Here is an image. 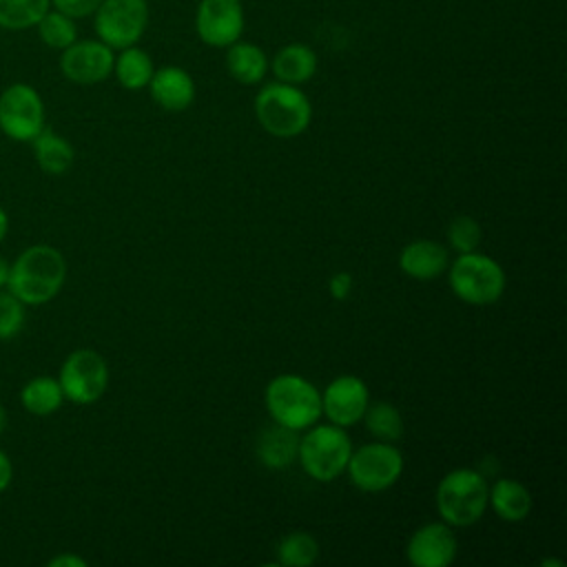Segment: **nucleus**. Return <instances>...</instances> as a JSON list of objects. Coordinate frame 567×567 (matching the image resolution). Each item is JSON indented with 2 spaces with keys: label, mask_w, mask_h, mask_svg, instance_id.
Segmentation results:
<instances>
[{
  "label": "nucleus",
  "mask_w": 567,
  "mask_h": 567,
  "mask_svg": "<svg viewBox=\"0 0 567 567\" xmlns=\"http://www.w3.org/2000/svg\"><path fill=\"white\" fill-rule=\"evenodd\" d=\"M58 381L64 399L78 405H89L106 392L109 365L97 350L78 348L62 361Z\"/></svg>",
  "instance_id": "nucleus-8"
},
{
  "label": "nucleus",
  "mask_w": 567,
  "mask_h": 567,
  "mask_svg": "<svg viewBox=\"0 0 567 567\" xmlns=\"http://www.w3.org/2000/svg\"><path fill=\"white\" fill-rule=\"evenodd\" d=\"M148 24L146 0H102L93 13L97 40L111 49H126L140 42Z\"/></svg>",
  "instance_id": "nucleus-9"
},
{
  "label": "nucleus",
  "mask_w": 567,
  "mask_h": 567,
  "mask_svg": "<svg viewBox=\"0 0 567 567\" xmlns=\"http://www.w3.org/2000/svg\"><path fill=\"white\" fill-rule=\"evenodd\" d=\"M9 270H11V264L0 255V290L7 288L9 284Z\"/></svg>",
  "instance_id": "nucleus-34"
},
{
  "label": "nucleus",
  "mask_w": 567,
  "mask_h": 567,
  "mask_svg": "<svg viewBox=\"0 0 567 567\" xmlns=\"http://www.w3.org/2000/svg\"><path fill=\"white\" fill-rule=\"evenodd\" d=\"M487 507L496 512L498 518L507 523H520L529 516L534 507L532 492L516 478H498L489 485Z\"/></svg>",
  "instance_id": "nucleus-17"
},
{
  "label": "nucleus",
  "mask_w": 567,
  "mask_h": 567,
  "mask_svg": "<svg viewBox=\"0 0 567 567\" xmlns=\"http://www.w3.org/2000/svg\"><path fill=\"white\" fill-rule=\"evenodd\" d=\"M38 29L40 40L49 47V49H66L69 44H73L78 40V27L75 20L69 18L66 13L58 11V9H49L40 22L33 27Z\"/></svg>",
  "instance_id": "nucleus-27"
},
{
  "label": "nucleus",
  "mask_w": 567,
  "mask_h": 567,
  "mask_svg": "<svg viewBox=\"0 0 567 567\" xmlns=\"http://www.w3.org/2000/svg\"><path fill=\"white\" fill-rule=\"evenodd\" d=\"M458 554V538L447 523H427L412 532L405 556L414 567H447Z\"/></svg>",
  "instance_id": "nucleus-14"
},
{
  "label": "nucleus",
  "mask_w": 567,
  "mask_h": 567,
  "mask_svg": "<svg viewBox=\"0 0 567 567\" xmlns=\"http://www.w3.org/2000/svg\"><path fill=\"white\" fill-rule=\"evenodd\" d=\"M226 69L239 84H259L270 66L261 47L252 42H233L226 47Z\"/></svg>",
  "instance_id": "nucleus-20"
},
{
  "label": "nucleus",
  "mask_w": 567,
  "mask_h": 567,
  "mask_svg": "<svg viewBox=\"0 0 567 567\" xmlns=\"http://www.w3.org/2000/svg\"><path fill=\"white\" fill-rule=\"evenodd\" d=\"M148 91L164 111H186L195 100V80L179 66H162L153 71Z\"/></svg>",
  "instance_id": "nucleus-16"
},
{
  "label": "nucleus",
  "mask_w": 567,
  "mask_h": 567,
  "mask_svg": "<svg viewBox=\"0 0 567 567\" xmlns=\"http://www.w3.org/2000/svg\"><path fill=\"white\" fill-rule=\"evenodd\" d=\"M255 450H257V458L261 461V465H266L270 470L290 467L297 461L299 432L275 423V425L261 430Z\"/></svg>",
  "instance_id": "nucleus-18"
},
{
  "label": "nucleus",
  "mask_w": 567,
  "mask_h": 567,
  "mask_svg": "<svg viewBox=\"0 0 567 567\" xmlns=\"http://www.w3.org/2000/svg\"><path fill=\"white\" fill-rule=\"evenodd\" d=\"M275 556V563L284 567H310L319 558V543L308 532H290L277 543Z\"/></svg>",
  "instance_id": "nucleus-24"
},
{
  "label": "nucleus",
  "mask_w": 567,
  "mask_h": 567,
  "mask_svg": "<svg viewBox=\"0 0 567 567\" xmlns=\"http://www.w3.org/2000/svg\"><path fill=\"white\" fill-rule=\"evenodd\" d=\"M7 230H9V217H7L4 208L0 206V244H2V239L7 237Z\"/></svg>",
  "instance_id": "nucleus-35"
},
{
  "label": "nucleus",
  "mask_w": 567,
  "mask_h": 567,
  "mask_svg": "<svg viewBox=\"0 0 567 567\" xmlns=\"http://www.w3.org/2000/svg\"><path fill=\"white\" fill-rule=\"evenodd\" d=\"M7 421H9V416H7V410H4V405L0 403V434L7 430Z\"/></svg>",
  "instance_id": "nucleus-36"
},
{
  "label": "nucleus",
  "mask_w": 567,
  "mask_h": 567,
  "mask_svg": "<svg viewBox=\"0 0 567 567\" xmlns=\"http://www.w3.org/2000/svg\"><path fill=\"white\" fill-rule=\"evenodd\" d=\"M13 481V465L4 450H0V494L11 485Z\"/></svg>",
  "instance_id": "nucleus-33"
},
{
  "label": "nucleus",
  "mask_w": 567,
  "mask_h": 567,
  "mask_svg": "<svg viewBox=\"0 0 567 567\" xmlns=\"http://www.w3.org/2000/svg\"><path fill=\"white\" fill-rule=\"evenodd\" d=\"M31 144H33L35 162L40 171H44L47 175L66 173L75 159V151L71 142L47 126L31 140Z\"/></svg>",
  "instance_id": "nucleus-21"
},
{
  "label": "nucleus",
  "mask_w": 567,
  "mask_h": 567,
  "mask_svg": "<svg viewBox=\"0 0 567 567\" xmlns=\"http://www.w3.org/2000/svg\"><path fill=\"white\" fill-rule=\"evenodd\" d=\"M100 2L102 0H51V9H58V11L66 13L69 18L78 20V18L93 16Z\"/></svg>",
  "instance_id": "nucleus-30"
},
{
  "label": "nucleus",
  "mask_w": 567,
  "mask_h": 567,
  "mask_svg": "<svg viewBox=\"0 0 567 567\" xmlns=\"http://www.w3.org/2000/svg\"><path fill=\"white\" fill-rule=\"evenodd\" d=\"M481 224L472 217V215H456L450 224H447V244L456 250V252H472L478 250L481 244Z\"/></svg>",
  "instance_id": "nucleus-28"
},
{
  "label": "nucleus",
  "mask_w": 567,
  "mask_h": 567,
  "mask_svg": "<svg viewBox=\"0 0 567 567\" xmlns=\"http://www.w3.org/2000/svg\"><path fill=\"white\" fill-rule=\"evenodd\" d=\"M51 9V0H0V29L27 31Z\"/></svg>",
  "instance_id": "nucleus-26"
},
{
  "label": "nucleus",
  "mask_w": 567,
  "mask_h": 567,
  "mask_svg": "<svg viewBox=\"0 0 567 567\" xmlns=\"http://www.w3.org/2000/svg\"><path fill=\"white\" fill-rule=\"evenodd\" d=\"M24 303L9 290H0V341H9L24 328Z\"/></svg>",
  "instance_id": "nucleus-29"
},
{
  "label": "nucleus",
  "mask_w": 567,
  "mask_h": 567,
  "mask_svg": "<svg viewBox=\"0 0 567 567\" xmlns=\"http://www.w3.org/2000/svg\"><path fill=\"white\" fill-rule=\"evenodd\" d=\"M370 405V390L363 379L354 374H341L332 379L321 392V414L339 427L359 423Z\"/></svg>",
  "instance_id": "nucleus-12"
},
{
  "label": "nucleus",
  "mask_w": 567,
  "mask_h": 567,
  "mask_svg": "<svg viewBox=\"0 0 567 567\" xmlns=\"http://www.w3.org/2000/svg\"><path fill=\"white\" fill-rule=\"evenodd\" d=\"M270 69L279 82L299 86L317 73V53L306 44L292 42L275 53Z\"/></svg>",
  "instance_id": "nucleus-19"
},
{
  "label": "nucleus",
  "mask_w": 567,
  "mask_h": 567,
  "mask_svg": "<svg viewBox=\"0 0 567 567\" xmlns=\"http://www.w3.org/2000/svg\"><path fill=\"white\" fill-rule=\"evenodd\" d=\"M195 29L204 44L226 49L241 38L244 9L239 0H199Z\"/></svg>",
  "instance_id": "nucleus-13"
},
{
  "label": "nucleus",
  "mask_w": 567,
  "mask_h": 567,
  "mask_svg": "<svg viewBox=\"0 0 567 567\" xmlns=\"http://www.w3.org/2000/svg\"><path fill=\"white\" fill-rule=\"evenodd\" d=\"M352 454V441L346 427L334 423L321 425L319 421L303 430L299 436L297 461L303 472L317 483H330L346 474L348 458Z\"/></svg>",
  "instance_id": "nucleus-5"
},
{
  "label": "nucleus",
  "mask_w": 567,
  "mask_h": 567,
  "mask_svg": "<svg viewBox=\"0 0 567 567\" xmlns=\"http://www.w3.org/2000/svg\"><path fill=\"white\" fill-rule=\"evenodd\" d=\"M113 49L102 40H75L60 55V71L73 84H97L113 73Z\"/></svg>",
  "instance_id": "nucleus-11"
},
{
  "label": "nucleus",
  "mask_w": 567,
  "mask_h": 567,
  "mask_svg": "<svg viewBox=\"0 0 567 567\" xmlns=\"http://www.w3.org/2000/svg\"><path fill=\"white\" fill-rule=\"evenodd\" d=\"M361 421L365 423V430H368L377 441L396 443V441L403 436V432H405L401 412H399L392 403H388V401L370 403Z\"/></svg>",
  "instance_id": "nucleus-25"
},
{
  "label": "nucleus",
  "mask_w": 567,
  "mask_h": 567,
  "mask_svg": "<svg viewBox=\"0 0 567 567\" xmlns=\"http://www.w3.org/2000/svg\"><path fill=\"white\" fill-rule=\"evenodd\" d=\"M487 492L489 485L478 470L456 467L436 485V512L450 527L474 525L487 509Z\"/></svg>",
  "instance_id": "nucleus-2"
},
{
  "label": "nucleus",
  "mask_w": 567,
  "mask_h": 567,
  "mask_svg": "<svg viewBox=\"0 0 567 567\" xmlns=\"http://www.w3.org/2000/svg\"><path fill=\"white\" fill-rule=\"evenodd\" d=\"M403 454L394 443L374 441L363 443L348 458L346 474L361 492H383L392 487L403 474Z\"/></svg>",
  "instance_id": "nucleus-7"
},
{
  "label": "nucleus",
  "mask_w": 567,
  "mask_h": 567,
  "mask_svg": "<svg viewBox=\"0 0 567 567\" xmlns=\"http://www.w3.org/2000/svg\"><path fill=\"white\" fill-rule=\"evenodd\" d=\"M40 93L24 82H13L0 93V131L16 142H31L47 124Z\"/></svg>",
  "instance_id": "nucleus-10"
},
{
  "label": "nucleus",
  "mask_w": 567,
  "mask_h": 567,
  "mask_svg": "<svg viewBox=\"0 0 567 567\" xmlns=\"http://www.w3.org/2000/svg\"><path fill=\"white\" fill-rule=\"evenodd\" d=\"M255 115L266 133L286 140L301 135L310 126L312 106L299 86L277 80L259 89Z\"/></svg>",
  "instance_id": "nucleus-4"
},
{
  "label": "nucleus",
  "mask_w": 567,
  "mask_h": 567,
  "mask_svg": "<svg viewBox=\"0 0 567 567\" xmlns=\"http://www.w3.org/2000/svg\"><path fill=\"white\" fill-rule=\"evenodd\" d=\"M450 266L447 250L443 244L434 239H414L405 244L399 252V268L403 275L419 279V281H430L441 277Z\"/></svg>",
  "instance_id": "nucleus-15"
},
{
  "label": "nucleus",
  "mask_w": 567,
  "mask_h": 567,
  "mask_svg": "<svg viewBox=\"0 0 567 567\" xmlns=\"http://www.w3.org/2000/svg\"><path fill=\"white\" fill-rule=\"evenodd\" d=\"M64 279L66 261L62 252L49 244H33L11 261L7 288L24 306H42L62 290Z\"/></svg>",
  "instance_id": "nucleus-1"
},
{
  "label": "nucleus",
  "mask_w": 567,
  "mask_h": 567,
  "mask_svg": "<svg viewBox=\"0 0 567 567\" xmlns=\"http://www.w3.org/2000/svg\"><path fill=\"white\" fill-rule=\"evenodd\" d=\"M447 281L454 297L467 306H492L503 297L507 286L503 266L478 250L458 252L447 266Z\"/></svg>",
  "instance_id": "nucleus-6"
},
{
  "label": "nucleus",
  "mask_w": 567,
  "mask_h": 567,
  "mask_svg": "<svg viewBox=\"0 0 567 567\" xmlns=\"http://www.w3.org/2000/svg\"><path fill=\"white\" fill-rule=\"evenodd\" d=\"M352 284H354V279H352V275H350V272H346V270L334 272V275L330 277V281H328L330 297H332V299H337V301L348 299V297H350V292H352Z\"/></svg>",
  "instance_id": "nucleus-31"
},
{
  "label": "nucleus",
  "mask_w": 567,
  "mask_h": 567,
  "mask_svg": "<svg viewBox=\"0 0 567 567\" xmlns=\"http://www.w3.org/2000/svg\"><path fill=\"white\" fill-rule=\"evenodd\" d=\"M62 401H64V394H62L60 381L53 377H44V374L33 377L20 390L22 408L35 416H49L58 412Z\"/></svg>",
  "instance_id": "nucleus-22"
},
{
  "label": "nucleus",
  "mask_w": 567,
  "mask_h": 567,
  "mask_svg": "<svg viewBox=\"0 0 567 567\" xmlns=\"http://www.w3.org/2000/svg\"><path fill=\"white\" fill-rule=\"evenodd\" d=\"M49 567H86V560L82 558V556H78V554H58V556H53L49 563H47Z\"/></svg>",
  "instance_id": "nucleus-32"
},
{
  "label": "nucleus",
  "mask_w": 567,
  "mask_h": 567,
  "mask_svg": "<svg viewBox=\"0 0 567 567\" xmlns=\"http://www.w3.org/2000/svg\"><path fill=\"white\" fill-rule=\"evenodd\" d=\"M266 410L272 423L303 432L321 416V392L299 374H277L264 392Z\"/></svg>",
  "instance_id": "nucleus-3"
},
{
  "label": "nucleus",
  "mask_w": 567,
  "mask_h": 567,
  "mask_svg": "<svg viewBox=\"0 0 567 567\" xmlns=\"http://www.w3.org/2000/svg\"><path fill=\"white\" fill-rule=\"evenodd\" d=\"M153 71H155V66H153L151 55L135 44L120 49V55L113 62V73H115L117 82L128 91H140L144 86H148Z\"/></svg>",
  "instance_id": "nucleus-23"
}]
</instances>
